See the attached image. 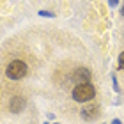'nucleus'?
<instances>
[{"label": "nucleus", "instance_id": "nucleus-1", "mask_svg": "<svg viewBox=\"0 0 124 124\" xmlns=\"http://www.w3.org/2000/svg\"><path fill=\"white\" fill-rule=\"evenodd\" d=\"M96 96V91L91 83H78V85L73 89V99L78 101V103H87Z\"/></svg>", "mask_w": 124, "mask_h": 124}, {"label": "nucleus", "instance_id": "nucleus-2", "mask_svg": "<svg viewBox=\"0 0 124 124\" xmlns=\"http://www.w3.org/2000/svg\"><path fill=\"white\" fill-rule=\"evenodd\" d=\"M27 71H29V67H27V64L23 60H13V62H9L7 69H5V75L11 80H21L27 75Z\"/></svg>", "mask_w": 124, "mask_h": 124}, {"label": "nucleus", "instance_id": "nucleus-3", "mask_svg": "<svg viewBox=\"0 0 124 124\" xmlns=\"http://www.w3.org/2000/svg\"><path fill=\"white\" fill-rule=\"evenodd\" d=\"M82 117L85 121H94L99 117V106L98 105H85L82 108Z\"/></svg>", "mask_w": 124, "mask_h": 124}, {"label": "nucleus", "instance_id": "nucleus-4", "mask_svg": "<svg viewBox=\"0 0 124 124\" xmlns=\"http://www.w3.org/2000/svg\"><path fill=\"white\" fill-rule=\"evenodd\" d=\"M25 105H27L25 98H21V96H14V98L11 99V103H9V110L13 112V114H20V112L25 110Z\"/></svg>", "mask_w": 124, "mask_h": 124}, {"label": "nucleus", "instance_id": "nucleus-5", "mask_svg": "<svg viewBox=\"0 0 124 124\" xmlns=\"http://www.w3.org/2000/svg\"><path fill=\"white\" fill-rule=\"evenodd\" d=\"M91 71L87 69V67H78V69L75 71V78L76 80H80L82 83H89V80H91Z\"/></svg>", "mask_w": 124, "mask_h": 124}, {"label": "nucleus", "instance_id": "nucleus-6", "mask_svg": "<svg viewBox=\"0 0 124 124\" xmlns=\"http://www.w3.org/2000/svg\"><path fill=\"white\" fill-rule=\"evenodd\" d=\"M117 66H119V69H124V52L119 55V60H117Z\"/></svg>", "mask_w": 124, "mask_h": 124}, {"label": "nucleus", "instance_id": "nucleus-7", "mask_svg": "<svg viewBox=\"0 0 124 124\" xmlns=\"http://www.w3.org/2000/svg\"><path fill=\"white\" fill-rule=\"evenodd\" d=\"M39 16H48V18H53V13H50V11H39Z\"/></svg>", "mask_w": 124, "mask_h": 124}, {"label": "nucleus", "instance_id": "nucleus-8", "mask_svg": "<svg viewBox=\"0 0 124 124\" xmlns=\"http://www.w3.org/2000/svg\"><path fill=\"white\" fill-rule=\"evenodd\" d=\"M108 4L112 7H117V5H119V0H108Z\"/></svg>", "mask_w": 124, "mask_h": 124}, {"label": "nucleus", "instance_id": "nucleus-9", "mask_svg": "<svg viewBox=\"0 0 124 124\" xmlns=\"http://www.w3.org/2000/svg\"><path fill=\"white\" fill-rule=\"evenodd\" d=\"M112 124H122V122H121L119 119H114V122H112Z\"/></svg>", "mask_w": 124, "mask_h": 124}, {"label": "nucleus", "instance_id": "nucleus-10", "mask_svg": "<svg viewBox=\"0 0 124 124\" xmlns=\"http://www.w3.org/2000/svg\"><path fill=\"white\" fill-rule=\"evenodd\" d=\"M121 13H122V16H124V4H122V7H121Z\"/></svg>", "mask_w": 124, "mask_h": 124}, {"label": "nucleus", "instance_id": "nucleus-11", "mask_svg": "<svg viewBox=\"0 0 124 124\" xmlns=\"http://www.w3.org/2000/svg\"><path fill=\"white\" fill-rule=\"evenodd\" d=\"M44 124H48V122H44Z\"/></svg>", "mask_w": 124, "mask_h": 124}]
</instances>
